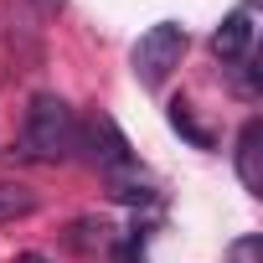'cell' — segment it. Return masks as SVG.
<instances>
[{
  "label": "cell",
  "instance_id": "1",
  "mask_svg": "<svg viewBox=\"0 0 263 263\" xmlns=\"http://www.w3.org/2000/svg\"><path fill=\"white\" fill-rule=\"evenodd\" d=\"M83 124L78 114L67 108V98L57 93H36L26 103V119H21V135H16V160H36V165H62L72 160L83 145Z\"/></svg>",
  "mask_w": 263,
  "mask_h": 263
},
{
  "label": "cell",
  "instance_id": "2",
  "mask_svg": "<svg viewBox=\"0 0 263 263\" xmlns=\"http://www.w3.org/2000/svg\"><path fill=\"white\" fill-rule=\"evenodd\" d=\"M181 57H186V26H181V21H155V26L135 42V52H129L140 88H160V83L181 67Z\"/></svg>",
  "mask_w": 263,
  "mask_h": 263
},
{
  "label": "cell",
  "instance_id": "3",
  "mask_svg": "<svg viewBox=\"0 0 263 263\" xmlns=\"http://www.w3.org/2000/svg\"><path fill=\"white\" fill-rule=\"evenodd\" d=\"M78 145H93L88 155H93V165L103 171V176H114V171H129V165H140L135 160V150H129V140L119 135V124L108 119V114H98L88 129H83V140Z\"/></svg>",
  "mask_w": 263,
  "mask_h": 263
},
{
  "label": "cell",
  "instance_id": "4",
  "mask_svg": "<svg viewBox=\"0 0 263 263\" xmlns=\"http://www.w3.org/2000/svg\"><path fill=\"white\" fill-rule=\"evenodd\" d=\"M237 181L253 191V196H263V124L258 119H248L242 129H237Z\"/></svg>",
  "mask_w": 263,
  "mask_h": 263
},
{
  "label": "cell",
  "instance_id": "5",
  "mask_svg": "<svg viewBox=\"0 0 263 263\" xmlns=\"http://www.w3.org/2000/svg\"><path fill=\"white\" fill-rule=\"evenodd\" d=\"M248 47H253V16H248V11H232V16L212 31V52H217L222 62H242Z\"/></svg>",
  "mask_w": 263,
  "mask_h": 263
},
{
  "label": "cell",
  "instance_id": "6",
  "mask_svg": "<svg viewBox=\"0 0 263 263\" xmlns=\"http://www.w3.org/2000/svg\"><path fill=\"white\" fill-rule=\"evenodd\" d=\"M108 196H114V201H129V206H145V201H155L160 191H155V181H150L140 165H129V171H114V176H108Z\"/></svg>",
  "mask_w": 263,
  "mask_h": 263
},
{
  "label": "cell",
  "instance_id": "7",
  "mask_svg": "<svg viewBox=\"0 0 263 263\" xmlns=\"http://www.w3.org/2000/svg\"><path fill=\"white\" fill-rule=\"evenodd\" d=\"M31 212H36V191H31V186L0 181V227H6V222H21V217H31Z\"/></svg>",
  "mask_w": 263,
  "mask_h": 263
},
{
  "label": "cell",
  "instance_id": "8",
  "mask_svg": "<svg viewBox=\"0 0 263 263\" xmlns=\"http://www.w3.org/2000/svg\"><path fill=\"white\" fill-rule=\"evenodd\" d=\"M171 129H176V135H186L196 150H212V135H206V129H201L196 119H191V103H181V98L171 103Z\"/></svg>",
  "mask_w": 263,
  "mask_h": 263
},
{
  "label": "cell",
  "instance_id": "9",
  "mask_svg": "<svg viewBox=\"0 0 263 263\" xmlns=\"http://www.w3.org/2000/svg\"><path fill=\"white\" fill-rule=\"evenodd\" d=\"M31 6H36V11H42V16H57V11H62V6H67V0H31Z\"/></svg>",
  "mask_w": 263,
  "mask_h": 263
},
{
  "label": "cell",
  "instance_id": "10",
  "mask_svg": "<svg viewBox=\"0 0 263 263\" xmlns=\"http://www.w3.org/2000/svg\"><path fill=\"white\" fill-rule=\"evenodd\" d=\"M21 263H47V258H36V253H26V258H21Z\"/></svg>",
  "mask_w": 263,
  "mask_h": 263
}]
</instances>
